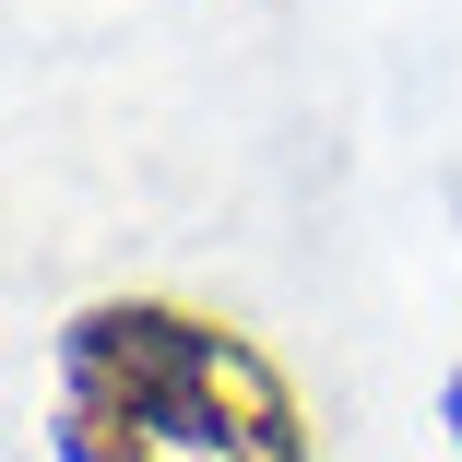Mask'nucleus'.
I'll return each mask as SVG.
<instances>
[{"mask_svg":"<svg viewBox=\"0 0 462 462\" xmlns=\"http://www.w3.org/2000/svg\"><path fill=\"white\" fill-rule=\"evenodd\" d=\"M60 462H320L273 344L202 297H83L48 344Z\"/></svg>","mask_w":462,"mask_h":462,"instance_id":"obj_1","label":"nucleus"},{"mask_svg":"<svg viewBox=\"0 0 462 462\" xmlns=\"http://www.w3.org/2000/svg\"><path fill=\"white\" fill-rule=\"evenodd\" d=\"M439 427H450V450H462V367L439 380Z\"/></svg>","mask_w":462,"mask_h":462,"instance_id":"obj_2","label":"nucleus"}]
</instances>
